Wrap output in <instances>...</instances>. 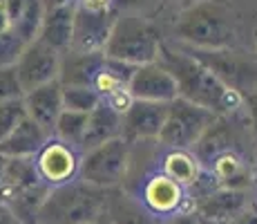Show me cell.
Here are the masks:
<instances>
[{
    "instance_id": "obj_1",
    "label": "cell",
    "mask_w": 257,
    "mask_h": 224,
    "mask_svg": "<svg viewBox=\"0 0 257 224\" xmlns=\"http://www.w3.org/2000/svg\"><path fill=\"white\" fill-rule=\"evenodd\" d=\"M159 63L175 77L181 99L215 112L217 117H235L244 110V97L221 83L204 63L190 56L177 43L164 41Z\"/></svg>"
},
{
    "instance_id": "obj_2",
    "label": "cell",
    "mask_w": 257,
    "mask_h": 224,
    "mask_svg": "<svg viewBox=\"0 0 257 224\" xmlns=\"http://www.w3.org/2000/svg\"><path fill=\"white\" fill-rule=\"evenodd\" d=\"M177 43L195 49H233L239 43V16L228 0H197L175 23Z\"/></svg>"
},
{
    "instance_id": "obj_3",
    "label": "cell",
    "mask_w": 257,
    "mask_h": 224,
    "mask_svg": "<svg viewBox=\"0 0 257 224\" xmlns=\"http://www.w3.org/2000/svg\"><path fill=\"white\" fill-rule=\"evenodd\" d=\"M107 191L76 179L58 188H49L38 211L36 224H96L105 222Z\"/></svg>"
},
{
    "instance_id": "obj_4",
    "label": "cell",
    "mask_w": 257,
    "mask_h": 224,
    "mask_svg": "<svg viewBox=\"0 0 257 224\" xmlns=\"http://www.w3.org/2000/svg\"><path fill=\"white\" fill-rule=\"evenodd\" d=\"M161 47H164V41H161L159 29L148 18L135 12H118L112 36L105 47V56L139 67L159 61Z\"/></svg>"
},
{
    "instance_id": "obj_5",
    "label": "cell",
    "mask_w": 257,
    "mask_h": 224,
    "mask_svg": "<svg viewBox=\"0 0 257 224\" xmlns=\"http://www.w3.org/2000/svg\"><path fill=\"white\" fill-rule=\"evenodd\" d=\"M181 49H186L190 56H195L197 61H201L206 67L219 79L221 83H226L230 90H235L237 94L244 97V101L248 97L257 94V56H248L241 49H195L188 45L177 43Z\"/></svg>"
},
{
    "instance_id": "obj_6",
    "label": "cell",
    "mask_w": 257,
    "mask_h": 224,
    "mask_svg": "<svg viewBox=\"0 0 257 224\" xmlns=\"http://www.w3.org/2000/svg\"><path fill=\"white\" fill-rule=\"evenodd\" d=\"M132 162V143L125 139H114L94 151L83 153L81 179L103 191L121 188L130 173Z\"/></svg>"
},
{
    "instance_id": "obj_7",
    "label": "cell",
    "mask_w": 257,
    "mask_h": 224,
    "mask_svg": "<svg viewBox=\"0 0 257 224\" xmlns=\"http://www.w3.org/2000/svg\"><path fill=\"white\" fill-rule=\"evenodd\" d=\"M215 121V112L179 97L168 106V117L159 134V143L175 151H192Z\"/></svg>"
},
{
    "instance_id": "obj_8",
    "label": "cell",
    "mask_w": 257,
    "mask_h": 224,
    "mask_svg": "<svg viewBox=\"0 0 257 224\" xmlns=\"http://www.w3.org/2000/svg\"><path fill=\"white\" fill-rule=\"evenodd\" d=\"M34 166L47 188H58L81 179L83 153L63 139L49 137L47 143L34 157Z\"/></svg>"
},
{
    "instance_id": "obj_9",
    "label": "cell",
    "mask_w": 257,
    "mask_h": 224,
    "mask_svg": "<svg viewBox=\"0 0 257 224\" xmlns=\"http://www.w3.org/2000/svg\"><path fill=\"white\" fill-rule=\"evenodd\" d=\"M114 7L94 9L87 5H78L74 16V38L70 52L81 54H105L107 41L112 36L116 21Z\"/></svg>"
},
{
    "instance_id": "obj_10",
    "label": "cell",
    "mask_w": 257,
    "mask_h": 224,
    "mask_svg": "<svg viewBox=\"0 0 257 224\" xmlns=\"http://www.w3.org/2000/svg\"><path fill=\"white\" fill-rule=\"evenodd\" d=\"M61 61L63 56L58 52H54L49 45L41 41L29 43L25 47L23 56L16 63V74H18L23 92L27 94L36 88L58 81V77H61Z\"/></svg>"
},
{
    "instance_id": "obj_11",
    "label": "cell",
    "mask_w": 257,
    "mask_h": 224,
    "mask_svg": "<svg viewBox=\"0 0 257 224\" xmlns=\"http://www.w3.org/2000/svg\"><path fill=\"white\" fill-rule=\"evenodd\" d=\"M127 90L135 101L172 103L175 99H179V86H177L175 77L159 61L137 67Z\"/></svg>"
},
{
    "instance_id": "obj_12",
    "label": "cell",
    "mask_w": 257,
    "mask_h": 224,
    "mask_svg": "<svg viewBox=\"0 0 257 224\" xmlns=\"http://www.w3.org/2000/svg\"><path fill=\"white\" fill-rule=\"evenodd\" d=\"M170 103L135 101L123 114V139L130 143L159 141Z\"/></svg>"
},
{
    "instance_id": "obj_13",
    "label": "cell",
    "mask_w": 257,
    "mask_h": 224,
    "mask_svg": "<svg viewBox=\"0 0 257 224\" xmlns=\"http://www.w3.org/2000/svg\"><path fill=\"white\" fill-rule=\"evenodd\" d=\"M23 101H25L27 117L32 119V121H36L49 137H54L58 117H61L63 110H65L61 81H54V83H47V86H43V88L32 90V92H27L23 97Z\"/></svg>"
},
{
    "instance_id": "obj_14",
    "label": "cell",
    "mask_w": 257,
    "mask_h": 224,
    "mask_svg": "<svg viewBox=\"0 0 257 224\" xmlns=\"http://www.w3.org/2000/svg\"><path fill=\"white\" fill-rule=\"evenodd\" d=\"M155 162L172 182H177L179 186L188 188V191L195 195L197 184H199L201 177H204V166H201L199 159L195 157V153L166 148L157 141L155 143Z\"/></svg>"
},
{
    "instance_id": "obj_15",
    "label": "cell",
    "mask_w": 257,
    "mask_h": 224,
    "mask_svg": "<svg viewBox=\"0 0 257 224\" xmlns=\"http://www.w3.org/2000/svg\"><path fill=\"white\" fill-rule=\"evenodd\" d=\"M250 206L248 191H233V188H217L208 195L199 197L195 213L204 220L230 224L241 211Z\"/></svg>"
},
{
    "instance_id": "obj_16",
    "label": "cell",
    "mask_w": 257,
    "mask_h": 224,
    "mask_svg": "<svg viewBox=\"0 0 257 224\" xmlns=\"http://www.w3.org/2000/svg\"><path fill=\"white\" fill-rule=\"evenodd\" d=\"M121 137H123V114L116 112L107 101H101L87 117V128L81 143V153L94 151V148Z\"/></svg>"
},
{
    "instance_id": "obj_17",
    "label": "cell",
    "mask_w": 257,
    "mask_h": 224,
    "mask_svg": "<svg viewBox=\"0 0 257 224\" xmlns=\"http://www.w3.org/2000/svg\"><path fill=\"white\" fill-rule=\"evenodd\" d=\"M105 222L107 224H164V220H159L146 204L139 202L127 191H123V188L107 191Z\"/></svg>"
},
{
    "instance_id": "obj_18",
    "label": "cell",
    "mask_w": 257,
    "mask_h": 224,
    "mask_svg": "<svg viewBox=\"0 0 257 224\" xmlns=\"http://www.w3.org/2000/svg\"><path fill=\"white\" fill-rule=\"evenodd\" d=\"M76 7H58V9H47L45 21H43L38 41L49 45L54 52L67 54L72 49V38H74V16H76Z\"/></svg>"
},
{
    "instance_id": "obj_19",
    "label": "cell",
    "mask_w": 257,
    "mask_h": 224,
    "mask_svg": "<svg viewBox=\"0 0 257 224\" xmlns=\"http://www.w3.org/2000/svg\"><path fill=\"white\" fill-rule=\"evenodd\" d=\"M49 134L32 119H25L3 143H0V155L7 159H34L36 153L47 143Z\"/></svg>"
},
{
    "instance_id": "obj_20",
    "label": "cell",
    "mask_w": 257,
    "mask_h": 224,
    "mask_svg": "<svg viewBox=\"0 0 257 224\" xmlns=\"http://www.w3.org/2000/svg\"><path fill=\"white\" fill-rule=\"evenodd\" d=\"M12 16V29L23 38L25 43L38 41L43 21H45V5L43 0H5Z\"/></svg>"
},
{
    "instance_id": "obj_21",
    "label": "cell",
    "mask_w": 257,
    "mask_h": 224,
    "mask_svg": "<svg viewBox=\"0 0 257 224\" xmlns=\"http://www.w3.org/2000/svg\"><path fill=\"white\" fill-rule=\"evenodd\" d=\"M103 61H105V54H81V52L63 54L58 81H61V86L92 88Z\"/></svg>"
},
{
    "instance_id": "obj_22",
    "label": "cell",
    "mask_w": 257,
    "mask_h": 224,
    "mask_svg": "<svg viewBox=\"0 0 257 224\" xmlns=\"http://www.w3.org/2000/svg\"><path fill=\"white\" fill-rule=\"evenodd\" d=\"M87 117L90 114H85V112L63 110V114L58 117L54 137L63 139V141L72 143V146H76L81 151V143H83V137H85V128H87Z\"/></svg>"
},
{
    "instance_id": "obj_23",
    "label": "cell",
    "mask_w": 257,
    "mask_h": 224,
    "mask_svg": "<svg viewBox=\"0 0 257 224\" xmlns=\"http://www.w3.org/2000/svg\"><path fill=\"white\" fill-rule=\"evenodd\" d=\"M101 101H103L101 94H98L94 88H85V86H63V103H65V110L90 114Z\"/></svg>"
},
{
    "instance_id": "obj_24",
    "label": "cell",
    "mask_w": 257,
    "mask_h": 224,
    "mask_svg": "<svg viewBox=\"0 0 257 224\" xmlns=\"http://www.w3.org/2000/svg\"><path fill=\"white\" fill-rule=\"evenodd\" d=\"M27 119V110H25L23 99H14L0 106V143L9 137L18 126Z\"/></svg>"
},
{
    "instance_id": "obj_25",
    "label": "cell",
    "mask_w": 257,
    "mask_h": 224,
    "mask_svg": "<svg viewBox=\"0 0 257 224\" xmlns=\"http://www.w3.org/2000/svg\"><path fill=\"white\" fill-rule=\"evenodd\" d=\"M25 47H27V43H25L14 29L0 34V69L16 67V63H18V58L23 56Z\"/></svg>"
},
{
    "instance_id": "obj_26",
    "label": "cell",
    "mask_w": 257,
    "mask_h": 224,
    "mask_svg": "<svg viewBox=\"0 0 257 224\" xmlns=\"http://www.w3.org/2000/svg\"><path fill=\"white\" fill-rule=\"evenodd\" d=\"M25 92L21 88V81H18L16 67L12 69H0V106L7 101H14V99H23Z\"/></svg>"
},
{
    "instance_id": "obj_27",
    "label": "cell",
    "mask_w": 257,
    "mask_h": 224,
    "mask_svg": "<svg viewBox=\"0 0 257 224\" xmlns=\"http://www.w3.org/2000/svg\"><path fill=\"white\" fill-rule=\"evenodd\" d=\"M246 108H248V123H250V128H253L255 143H257V94L246 99Z\"/></svg>"
},
{
    "instance_id": "obj_28",
    "label": "cell",
    "mask_w": 257,
    "mask_h": 224,
    "mask_svg": "<svg viewBox=\"0 0 257 224\" xmlns=\"http://www.w3.org/2000/svg\"><path fill=\"white\" fill-rule=\"evenodd\" d=\"M230 224H257V206L250 204V206L246 208V211H241Z\"/></svg>"
},
{
    "instance_id": "obj_29",
    "label": "cell",
    "mask_w": 257,
    "mask_h": 224,
    "mask_svg": "<svg viewBox=\"0 0 257 224\" xmlns=\"http://www.w3.org/2000/svg\"><path fill=\"white\" fill-rule=\"evenodd\" d=\"M0 224H25V222L7 206V204L0 202Z\"/></svg>"
},
{
    "instance_id": "obj_30",
    "label": "cell",
    "mask_w": 257,
    "mask_h": 224,
    "mask_svg": "<svg viewBox=\"0 0 257 224\" xmlns=\"http://www.w3.org/2000/svg\"><path fill=\"white\" fill-rule=\"evenodd\" d=\"M164 224H199V215L195 211L190 213H181V215H175L170 220H166Z\"/></svg>"
},
{
    "instance_id": "obj_31",
    "label": "cell",
    "mask_w": 257,
    "mask_h": 224,
    "mask_svg": "<svg viewBox=\"0 0 257 224\" xmlns=\"http://www.w3.org/2000/svg\"><path fill=\"white\" fill-rule=\"evenodd\" d=\"M5 32H12V16H9L7 3L0 0V34H5Z\"/></svg>"
},
{
    "instance_id": "obj_32",
    "label": "cell",
    "mask_w": 257,
    "mask_h": 224,
    "mask_svg": "<svg viewBox=\"0 0 257 224\" xmlns=\"http://www.w3.org/2000/svg\"><path fill=\"white\" fill-rule=\"evenodd\" d=\"M45 9H58V7H72V5H81V0H43Z\"/></svg>"
},
{
    "instance_id": "obj_33",
    "label": "cell",
    "mask_w": 257,
    "mask_h": 224,
    "mask_svg": "<svg viewBox=\"0 0 257 224\" xmlns=\"http://www.w3.org/2000/svg\"><path fill=\"white\" fill-rule=\"evenodd\" d=\"M139 3H146V0H112V7L116 12H130V7H135Z\"/></svg>"
},
{
    "instance_id": "obj_34",
    "label": "cell",
    "mask_w": 257,
    "mask_h": 224,
    "mask_svg": "<svg viewBox=\"0 0 257 224\" xmlns=\"http://www.w3.org/2000/svg\"><path fill=\"white\" fill-rule=\"evenodd\" d=\"M7 162L9 159L5 155H0V193H3V186H5V175H7Z\"/></svg>"
},
{
    "instance_id": "obj_35",
    "label": "cell",
    "mask_w": 257,
    "mask_h": 224,
    "mask_svg": "<svg viewBox=\"0 0 257 224\" xmlns=\"http://www.w3.org/2000/svg\"><path fill=\"white\" fill-rule=\"evenodd\" d=\"M199 224H221V222H212V220H204V217H199Z\"/></svg>"
},
{
    "instance_id": "obj_36",
    "label": "cell",
    "mask_w": 257,
    "mask_h": 224,
    "mask_svg": "<svg viewBox=\"0 0 257 224\" xmlns=\"http://www.w3.org/2000/svg\"><path fill=\"white\" fill-rule=\"evenodd\" d=\"M255 56H257V29H255Z\"/></svg>"
},
{
    "instance_id": "obj_37",
    "label": "cell",
    "mask_w": 257,
    "mask_h": 224,
    "mask_svg": "<svg viewBox=\"0 0 257 224\" xmlns=\"http://www.w3.org/2000/svg\"><path fill=\"white\" fill-rule=\"evenodd\" d=\"M96 224H107V222H96Z\"/></svg>"
},
{
    "instance_id": "obj_38",
    "label": "cell",
    "mask_w": 257,
    "mask_h": 224,
    "mask_svg": "<svg viewBox=\"0 0 257 224\" xmlns=\"http://www.w3.org/2000/svg\"><path fill=\"white\" fill-rule=\"evenodd\" d=\"M110 3H112V0H110Z\"/></svg>"
}]
</instances>
